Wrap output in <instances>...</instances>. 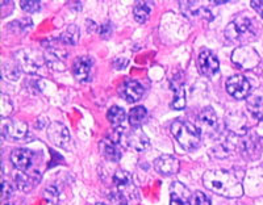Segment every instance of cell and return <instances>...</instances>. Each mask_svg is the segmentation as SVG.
Wrapping results in <instances>:
<instances>
[{
  "label": "cell",
  "mask_w": 263,
  "mask_h": 205,
  "mask_svg": "<svg viewBox=\"0 0 263 205\" xmlns=\"http://www.w3.org/2000/svg\"><path fill=\"white\" fill-rule=\"evenodd\" d=\"M203 184L206 190L228 199H237L243 195L239 179L227 170H212L203 175Z\"/></svg>",
  "instance_id": "obj_1"
},
{
  "label": "cell",
  "mask_w": 263,
  "mask_h": 205,
  "mask_svg": "<svg viewBox=\"0 0 263 205\" xmlns=\"http://www.w3.org/2000/svg\"><path fill=\"white\" fill-rule=\"evenodd\" d=\"M258 25L248 16H238L225 29V39L234 45H245L257 36Z\"/></svg>",
  "instance_id": "obj_2"
},
{
  "label": "cell",
  "mask_w": 263,
  "mask_h": 205,
  "mask_svg": "<svg viewBox=\"0 0 263 205\" xmlns=\"http://www.w3.org/2000/svg\"><path fill=\"white\" fill-rule=\"evenodd\" d=\"M201 132L194 124L183 120H177L171 125V134L178 141L183 149L195 150L199 147L201 141Z\"/></svg>",
  "instance_id": "obj_3"
},
{
  "label": "cell",
  "mask_w": 263,
  "mask_h": 205,
  "mask_svg": "<svg viewBox=\"0 0 263 205\" xmlns=\"http://www.w3.org/2000/svg\"><path fill=\"white\" fill-rule=\"evenodd\" d=\"M259 61V54L251 46H239L232 53V62L241 70H253Z\"/></svg>",
  "instance_id": "obj_4"
},
{
  "label": "cell",
  "mask_w": 263,
  "mask_h": 205,
  "mask_svg": "<svg viewBox=\"0 0 263 205\" xmlns=\"http://www.w3.org/2000/svg\"><path fill=\"white\" fill-rule=\"evenodd\" d=\"M16 62L18 63L21 70L29 74H37L40 68L44 67L45 63V57H42L39 51L36 50H20L16 54Z\"/></svg>",
  "instance_id": "obj_5"
},
{
  "label": "cell",
  "mask_w": 263,
  "mask_h": 205,
  "mask_svg": "<svg viewBox=\"0 0 263 205\" xmlns=\"http://www.w3.org/2000/svg\"><path fill=\"white\" fill-rule=\"evenodd\" d=\"M197 66L200 70L201 74L204 77L210 78V79H215L220 72V63H218L217 57L215 53L208 49H204L200 51L199 57H197Z\"/></svg>",
  "instance_id": "obj_6"
},
{
  "label": "cell",
  "mask_w": 263,
  "mask_h": 205,
  "mask_svg": "<svg viewBox=\"0 0 263 205\" xmlns=\"http://www.w3.org/2000/svg\"><path fill=\"white\" fill-rule=\"evenodd\" d=\"M227 91L230 96H233L237 100L246 99L250 95L251 86L243 75H233L227 81Z\"/></svg>",
  "instance_id": "obj_7"
},
{
  "label": "cell",
  "mask_w": 263,
  "mask_h": 205,
  "mask_svg": "<svg viewBox=\"0 0 263 205\" xmlns=\"http://www.w3.org/2000/svg\"><path fill=\"white\" fill-rule=\"evenodd\" d=\"M225 125L233 134L243 137L249 132V121L246 116L241 112H229L225 116Z\"/></svg>",
  "instance_id": "obj_8"
},
{
  "label": "cell",
  "mask_w": 263,
  "mask_h": 205,
  "mask_svg": "<svg viewBox=\"0 0 263 205\" xmlns=\"http://www.w3.org/2000/svg\"><path fill=\"white\" fill-rule=\"evenodd\" d=\"M114 183L116 184L117 191H119L121 199H132L136 195V188L133 185L132 176L126 171L119 170L114 176Z\"/></svg>",
  "instance_id": "obj_9"
},
{
  "label": "cell",
  "mask_w": 263,
  "mask_h": 205,
  "mask_svg": "<svg viewBox=\"0 0 263 205\" xmlns=\"http://www.w3.org/2000/svg\"><path fill=\"white\" fill-rule=\"evenodd\" d=\"M48 138L58 147H66L70 142V133L69 129L66 128L62 122L54 121L48 126Z\"/></svg>",
  "instance_id": "obj_10"
},
{
  "label": "cell",
  "mask_w": 263,
  "mask_h": 205,
  "mask_svg": "<svg viewBox=\"0 0 263 205\" xmlns=\"http://www.w3.org/2000/svg\"><path fill=\"white\" fill-rule=\"evenodd\" d=\"M67 57V51L62 48H58L55 45L48 46V50L45 53V63L55 71H63L66 68L65 60Z\"/></svg>",
  "instance_id": "obj_11"
},
{
  "label": "cell",
  "mask_w": 263,
  "mask_h": 205,
  "mask_svg": "<svg viewBox=\"0 0 263 205\" xmlns=\"http://www.w3.org/2000/svg\"><path fill=\"white\" fill-rule=\"evenodd\" d=\"M154 169L161 175L171 176L178 174L180 169V163L177 158L173 157V155L163 154L154 161Z\"/></svg>",
  "instance_id": "obj_12"
},
{
  "label": "cell",
  "mask_w": 263,
  "mask_h": 205,
  "mask_svg": "<svg viewBox=\"0 0 263 205\" xmlns=\"http://www.w3.org/2000/svg\"><path fill=\"white\" fill-rule=\"evenodd\" d=\"M27 134L28 125L21 120H9L3 125V136L11 141L24 140Z\"/></svg>",
  "instance_id": "obj_13"
},
{
  "label": "cell",
  "mask_w": 263,
  "mask_h": 205,
  "mask_svg": "<svg viewBox=\"0 0 263 205\" xmlns=\"http://www.w3.org/2000/svg\"><path fill=\"white\" fill-rule=\"evenodd\" d=\"M199 131L204 132L205 134H213L217 129V115L212 107H205L201 109L197 117Z\"/></svg>",
  "instance_id": "obj_14"
},
{
  "label": "cell",
  "mask_w": 263,
  "mask_h": 205,
  "mask_svg": "<svg viewBox=\"0 0 263 205\" xmlns=\"http://www.w3.org/2000/svg\"><path fill=\"white\" fill-rule=\"evenodd\" d=\"M39 171H20L15 175V183L23 192H30L40 181Z\"/></svg>",
  "instance_id": "obj_15"
},
{
  "label": "cell",
  "mask_w": 263,
  "mask_h": 205,
  "mask_svg": "<svg viewBox=\"0 0 263 205\" xmlns=\"http://www.w3.org/2000/svg\"><path fill=\"white\" fill-rule=\"evenodd\" d=\"M126 143L135 152L142 153L150 146V140L140 128H135L126 134Z\"/></svg>",
  "instance_id": "obj_16"
},
{
  "label": "cell",
  "mask_w": 263,
  "mask_h": 205,
  "mask_svg": "<svg viewBox=\"0 0 263 205\" xmlns=\"http://www.w3.org/2000/svg\"><path fill=\"white\" fill-rule=\"evenodd\" d=\"M91 68H92V61L90 57H78L72 62V74L81 82H86L90 79Z\"/></svg>",
  "instance_id": "obj_17"
},
{
  "label": "cell",
  "mask_w": 263,
  "mask_h": 205,
  "mask_svg": "<svg viewBox=\"0 0 263 205\" xmlns=\"http://www.w3.org/2000/svg\"><path fill=\"white\" fill-rule=\"evenodd\" d=\"M120 95L129 103H136L144 95V87L137 81H128L120 87Z\"/></svg>",
  "instance_id": "obj_18"
},
{
  "label": "cell",
  "mask_w": 263,
  "mask_h": 205,
  "mask_svg": "<svg viewBox=\"0 0 263 205\" xmlns=\"http://www.w3.org/2000/svg\"><path fill=\"white\" fill-rule=\"evenodd\" d=\"M191 193L189 188L184 187L182 183L175 181L171 184V195H170V205H191Z\"/></svg>",
  "instance_id": "obj_19"
},
{
  "label": "cell",
  "mask_w": 263,
  "mask_h": 205,
  "mask_svg": "<svg viewBox=\"0 0 263 205\" xmlns=\"http://www.w3.org/2000/svg\"><path fill=\"white\" fill-rule=\"evenodd\" d=\"M11 161L18 171H29L33 164V153L28 149H16L11 154Z\"/></svg>",
  "instance_id": "obj_20"
},
{
  "label": "cell",
  "mask_w": 263,
  "mask_h": 205,
  "mask_svg": "<svg viewBox=\"0 0 263 205\" xmlns=\"http://www.w3.org/2000/svg\"><path fill=\"white\" fill-rule=\"evenodd\" d=\"M99 147H100V152H102V154L107 158L108 161L119 162L120 159H121V157H123L121 150H120L119 147V143L114 142V141H111L109 138L103 140L102 142H100V145H99Z\"/></svg>",
  "instance_id": "obj_21"
},
{
  "label": "cell",
  "mask_w": 263,
  "mask_h": 205,
  "mask_svg": "<svg viewBox=\"0 0 263 205\" xmlns=\"http://www.w3.org/2000/svg\"><path fill=\"white\" fill-rule=\"evenodd\" d=\"M153 4L154 3H152V2H137L136 3L135 8H133V15H135L137 23H140V24L146 23L150 16V12H152Z\"/></svg>",
  "instance_id": "obj_22"
},
{
  "label": "cell",
  "mask_w": 263,
  "mask_h": 205,
  "mask_svg": "<svg viewBox=\"0 0 263 205\" xmlns=\"http://www.w3.org/2000/svg\"><path fill=\"white\" fill-rule=\"evenodd\" d=\"M147 119V110L142 105L135 107L129 112V122L133 128H140Z\"/></svg>",
  "instance_id": "obj_23"
},
{
  "label": "cell",
  "mask_w": 263,
  "mask_h": 205,
  "mask_svg": "<svg viewBox=\"0 0 263 205\" xmlns=\"http://www.w3.org/2000/svg\"><path fill=\"white\" fill-rule=\"evenodd\" d=\"M241 150H242L243 154H246L248 157H250V158L259 155L260 146H259V141H258L257 137L248 136V140L241 142Z\"/></svg>",
  "instance_id": "obj_24"
},
{
  "label": "cell",
  "mask_w": 263,
  "mask_h": 205,
  "mask_svg": "<svg viewBox=\"0 0 263 205\" xmlns=\"http://www.w3.org/2000/svg\"><path fill=\"white\" fill-rule=\"evenodd\" d=\"M248 110L251 116L258 121L263 120V99L254 96L248 100Z\"/></svg>",
  "instance_id": "obj_25"
},
{
  "label": "cell",
  "mask_w": 263,
  "mask_h": 205,
  "mask_svg": "<svg viewBox=\"0 0 263 205\" xmlns=\"http://www.w3.org/2000/svg\"><path fill=\"white\" fill-rule=\"evenodd\" d=\"M79 36H81L79 28L72 24L69 25V28L61 34L60 41L65 45H77L79 41Z\"/></svg>",
  "instance_id": "obj_26"
},
{
  "label": "cell",
  "mask_w": 263,
  "mask_h": 205,
  "mask_svg": "<svg viewBox=\"0 0 263 205\" xmlns=\"http://www.w3.org/2000/svg\"><path fill=\"white\" fill-rule=\"evenodd\" d=\"M125 117H126V113L121 107L114 105V107H111L109 109H108V113H107L108 121L111 122L114 126H116V128L119 126V125H121L124 121H125Z\"/></svg>",
  "instance_id": "obj_27"
},
{
  "label": "cell",
  "mask_w": 263,
  "mask_h": 205,
  "mask_svg": "<svg viewBox=\"0 0 263 205\" xmlns=\"http://www.w3.org/2000/svg\"><path fill=\"white\" fill-rule=\"evenodd\" d=\"M180 7H182L183 13L189 17H196V16L206 12V9L199 6L197 2H180Z\"/></svg>",
  "instance_id": "obj_28"
},
{
  "label": "cell",
  "mask_w": 263,
  "mask_h": 205,
  "mask_svg": "<svg viewBox=\"0 0 263 205\" xmlns=\"http://www.w3.org/2000/svg\"><path fill=\"white\" fill-rule=\"evenodd\" d=\"M185 89L183 87V84H179V86L175 87V95H174V100L171 103V107L175 108V109L180 110L185 108Z\"/></svg>",
  "instance_id": "obj_29"
},
{
  "label": "cell",
  "mask_w": 263,
  "mask_h": 205,
  "mask_svg": "<svg viewBox=\"0 0 263 205\" xmlns=\"http://www.w3.org/2000/svg\"><path fill=\"white\" fill-rule=\"evenodd\" d=\"M21 68L17 62H6L3 65V75L9 81H17L20 78Z\"/></svg>",
  "instance_id": "obj_30"
},
{
  "label": "cell",
  "mask_w": 263,
  "mask_h": 205,
  "mask_svg": "<svg viewBox=\"0 0 263 205\" xmlns=\"http://www.w3.org/2000/svg\"><path fill=\"white\" fill-rule=\"evenodd\" d=\"M20 6L25 12L33 13L39 11L40 7H41V3L40 2H34V0H21Z\"/></svg>",
  "instance_id": "obj_31"
},
{
  "label": "cell",
  "mask_w": 263,
  "mask_h": 205,
  "mask_svg": "<svg viewBox=\"0 0 263 205\" xmlns=\"http://www.w3.org/2000/svg\"><path fill=\"white\" fill-rule=\"evenodd\" d=\"M191 205H211V199L205 193L197 191L191 199Z\"/></svg>",
  "instance_id": "obj_32"
},
{
  "label": "cell",
  "mask_w": 263,
  "mask_h": 205,
  "mask_svg": "<svg viewBox=\"0 0 263 205\" xmlns=\"http://www.w3.org/2000/svg\"><path fill=\"white\" fill-rule=\"evenodd\" d=\"M12 192H13L12 184H11L9 181L4 180L3 179V180H2V197H3V200L8 199V197L12 195Z\"/></svg>",
  "instance_id": "obj_33"
},
{
  "label": "cell",
  "mask_w": 263,
  "mask_h": 205,
  "mask_svg": "<svg viewBox=\"0 0 263 205\" xmlns=\"http://www.w3.org/2000/svg\"><path fill=\"white\" fill-rule=\"evenodd\" d=\"M251 7L259 13L260 17L263 18V0H253L251 2Z\"/></svg>",
  "instance_id": "obj_34"
},
{
  "label": "cell",
  "mask_w": 263,
  "mask_h": 205,
  "mask_svg": "<svg viewBox=\"0 0 263 205\" xmlns=\"http://www.w3.org/2000/svg\"><path fill=\"white\" fill-rule=\"evenodd\" d=\"M2 205H11V204H9V202H3V204H2Z\"/></svg>",
  "instance_id": "obj_35"
},
{
  "label": "cell",
  "mask_w": 263,
  "mask_h": 205,
  "mask_svg": "<svg viewBox=\"0 0 263 205\" xmlns=\"http://www.w3.org/2000/svg\"><path fill=\"white\" fill-rule=\"evenodd\" d=\"M96 205H105V204H96Z\"/></svg>",
  "instance_id": "obj_36"
}]
</instances>
